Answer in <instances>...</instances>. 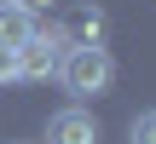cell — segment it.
I'll return each instance as SVG.
<instances>
[{"mask_svg":"<svg viewBox=\"0 0 156 144\" xmlns=\"http://www.w3.org/2000/svg\"><path fill=\"white\" fill-rule=\"evenodd\" d=\"M58 81H64V92H69L75 104L104 98V92H110V81H116V58H110L104 46H64Z\"/></svg>","mask_w":156,"mask_h":144,"instance_id":"6da1fadb","label":"cell"},{"mask_svg":"<svg viewBox=\"0 0 156 144\" xmlns=\"http://www.w3.org/2000/svg\"><path fill=\"white\" fill-rule=\"evenodd\" d=\"M64 35H52V29H35L17 52H12V63H17V81H58V63H64Z\"/></svg>","mask_w":156,"mask_h":144,"instance_id":"7a4b0ae2","label":"cell"},{"mask_svg":"<svg viewBox=\"0 0 156 144\" xmlns=\"http://www.w3.org/2000/svg\"><path fill=\"white\" fill-rule=\"evenodd\" d=\"M98 121H93V110H81V104H69V110H58L52 121H46V144H98Z\"/></svg>","mask_w":156,"mask_h":144,"instance_id":"3957f363","label":"cell"},{"mask_svg":"<svg viewBox=\"0 0 156 144\" xmlns=\"http://www.w3.org/2000/svg\"><path fill=\"white\" fill-rule=\"evenodd\" d=\"M64 40H69V46H104V40H110V17H104L98 6H75L69 23H64Z\"/></svg>","mask_w":156,"mask_h":144,"instance_id":"277c9868","label":"cell"},{"mask_svg":"<svg viewBox=\"0 0 156 144\" xmlns=\"http://www.w3.org/2000/svg\"><path fill=\"white\" fill-rule=\"evenodd\" d=\"M29 35H35V12L17 0H0V52H17Z\"/></svg>","mask_w":156,"mask_h":144,"instance_id":"5b68a950","label":"cell"},{"mask_svg":"<svg viewBox=\"0 0 156 144\" xmlns=\"http://www.w3.org/2000/svg\"><path fill=\"white\" fill-rule=\"evenodd\" d=\"M127 133H133V144H156V110H139Z\"/></svg>","mask_w":156,"mask_h":144,"instance_id":"8992f818","label":"cell"},{"mask_svg":"<svg viewBox=\"0 0 156 144\" xmlns=\"http://www.w3.org/2000/svg\"><path fill=\"white\" fill-rule=\"evenodd\" d=\"M17 6H29V12H41V6H52V0H17Z\"/></svg>","mask_w":156,"mask_h":144,"instance_id":"52a82bcc","label":"cell"}]
</instances>
